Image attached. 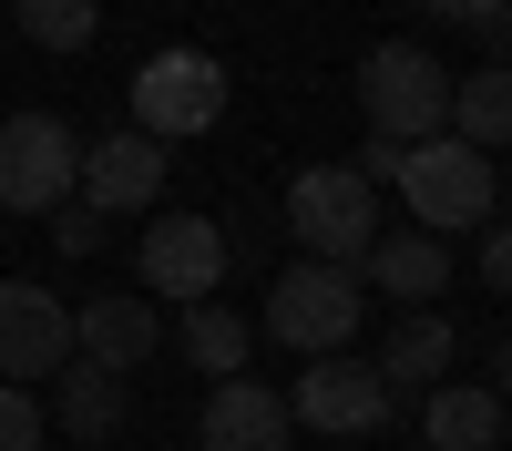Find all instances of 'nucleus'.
Listing matches in <instances>:
<instances>
[{
	"mask_svg": "<svg viewBox=\"0 0 512 451\" xmlns=\"http://www.w3.org/2000/svg\"><path fill=\"white\" fill-rule=\"evenodd\" d=\"M359 318H369V287L359 267H318V257H297L287 277H267V339L287 359H338L359 339Z\"/></svg>",
	"mask_w": 512,
	"mask_h": 451,
	"instance_id": "obj_1",
	"label": "nucleus"
},
{
	"mask_svg": "<svg viewBox=\"0 0 512 451\" xmlns=\"http://www.w3.org/2000/svg\"><path fill=\"white\" fill-rule=\"evenodd\" d=\"M390 195H410L420 236H461V226H492L502 175H492V154H472V144L431 134V144H400V164H390Z\"/></svg>",
	"mask_w": 512,
	"mask_h": 451,
	"instance_id": "obj_2",
	"label": "nucleus"
},
{
	"mask_svg": "<svg viewBox=\"0 0 512 451\" xmlns=\"http://www.w3.org/2000/svg\"><path fill=\"white\" fill-rule=\"evenodd\" d=\"M359 113H369L379 144H431L451 123V72L420 52V41H379L359 62Z\"/></svg>",
	"mask_w": 512,
	"mask_h": 451,
	"instance_id": "obj_3",
	"label": "nucleus"
},
{
	"mask_svg": "<svg viewBox=\"0 0 512 451\" xmlns=\"http://www.w3.org/2000/svg\"><path fill=\"white\" fill-rule=\"evenodd\" d=\"M287 226H297V246H308L318 267H359L379 246V185L359 164H308V175L287 185Z\"/></svg>",
	"mask_w": 512,
	"mask_h": 451,
	"instance_id": "obj_4",
	"label": "nucleus"
},
{
	"mask_svg": "<svg viewBox=\"0 0 512 451\" xmlns=\"http://www.w3.org/2000/svg\"><path fill=\"white\" fill-rule=\"evenodd\" d=\"M226 123V62L216 52H154L144 72H134V134H154V144H185V134H216Z\"/></svg>",
	"mask_w": 512,
	"mask_h": 451,
	"instance_id": "obj_5",
	"label": "nucleus"
},
{
	"mask_svg": "<svg viewBox=\"0 0 512 451\" xmlns=\"http://www.w3.org/2000/svg\"><path fill=\"white\" fill-rule=\"evenodd\" d=\"M72 175H82V144L62 113H0V205L11 216L72 205Z\"/></svg>",
	"mask_w": 512,
	"mask_h": 451,
	"instance_id": "obj_6",
	"label": "nucleus"
},
{
	"mask_svg": "<svg viewBox=\"0 0 512 451\" xmlns=\"http://www.w3.org/2000/svg\"><path fill=\"white\" fill-rule=\"evenodd\" d=\"M134 277L144 298H175V308H205L226 287V226L205 216H144V246H134Z\"/></svg>",
	"mask_w": 512,
	"mask_h": 451,
	"instance_id": "obj_7",
	"label": "nucleus"
},
{
	"mask_svg": "<svg viewBox=\"0 0 512 451\" xmlns=\"http://www.w3.org/2000/svg\"><path fill=\"white\" fill-rule=\"evenodd\" d=\"M62 369H72V308H62V287L0 277V380L31 390V380H62Z\"/></svg>",
	"mask_w": 512,
	"mask_h": 451,
	"instance_id": "obj_8",
	"label": "nucleus"
},
{
	"mask_svg": "<svg viewBox=\"0 0 512 451\" xmlns=\"http://www.w3.org/2000/svg\"><path fill=\"white\" fill-rule=\"evenodd\" d=\"M287 421H308L328 441H369V431H390V380L369 359H308L287 390Z\"/></svg>",
	"mask_w": 512,
	"mask_h": 451,
	"instance_id": "obj_9",
	"label": "nucleus"
},
{
	"mask_svg": "<svg viewBox=\"0 0 512 451\" xmlns=\"http://www.w3.org/2000/svg\"><path fill=\"white\" fill-rule=\"evenodd\" d=\"M72 195L93 205V216H144V195H164V144L154 134H103V144H82V175H72Z\"/></svg>",
	"mask_w": 512,
	"mask_h": 451,
	"instance_id": "obj_10",
	"label": "nucleus"
},
{
	"mask_svg": "<svg viewBox=\"0 0 512 451\" xmlns=\"http://www.w3.org/2000/svg\"><path fill=\"white\" fill-rule=\"evenodd\" d=\"M154 339H164V318H154V298H134V287H113V298L72 308V359L113 369V380H134V369L154 359Z\"/></svg>",
	"mask_w": 512,
	"mask_h": 451,
	"instance_id": "obj_11",
	"label": "nucleus"
},
{
	"mask_svg": "<svg viewBox=\"0 0 512 451\" xmlns=\"http://www.w3.org/2000/svg\"><path fill=\"white\" fill-rule=\"evenodd\" d=\"M287 431H297V421H287V390L246 380V369L205 390V421H195L205 451H287Z\"/></svg>",
	"mask_w": 512,
	"mask_h": 451,
	"instance_id": "obj_12",
	"label": "nucleus"
},
{
	"mask_svg": "<svg viewBox=\"0 0 512 451\" xmlns=\"http://www.w3.org/2000/svg\"><path fill=\"white\" fill-rule=\"evenodd\" d=\"M502 421H512V410L492 400V380L420 390V441H431V451H502Z\"/></svg>",
	"mask_w": 512,
	"mask_h": 451,
	"instance_id": "obj_13",
	"label": "nucleus"
},
{
	"mask_svg": "<svg viewBox=\"0 0 512 451\" xmlns=\"http://www.w3.org/2000/svg\"><path fill=\"white\" fill-rule=\"evenodd\" d=\"M359 287H390L400 308H441V287H451V246L441 236H379L369 257H359Z\"/></svg>",
	"mask_w": 512,
	"mask_h": 451,
	"instance_id": "obj_14",
	"label": "nucleus"
},
{
	"mask_svg": "<svg viewBox=\"0 0 512 451\" xmlns=\"http://www.w3.org/2000/svg\"><path fill=\"white\" fill-rule=\"evenodd\" d=\"M441 134L472 144V154H512V62H482L472 82H451V123Z\"/></svg>",
	"mask_w": 512,
	"mask_h": 451,
	"instance_id": "obj_15",
	"label": "nucleus"
},
{
	"mask_svg": "<svg viewBox=\"0 0 512 451\" xmlns=\"http://www.w3.org/2000/svg\"><path fill=\"white\" fill-rule=\"evenodd\" d=\"M369 369L390 380V400H400V390H441V369H451V318H441V308H410Z\"/></svg>",
	"mask_w": 512,
	"mask_h": 451,
	"instance_id": "obj_16",
	"label": "nucleus"
},
{
	"mask_svg": "<svg viewBox=\"0 0 512 451\" xmlns=\"http://www.w3.org/2000/svg\"><path fill=\"white\" fill-rule=\"evenodd\" d=\"M123 431V380L93 359H72L62 369V441H113Z\"/></svg>",
	"mask_w": 512,
	"mask_h": 451,
	"instance_id": "obj_17",
	"label": "nucleus"
},
{
	"mask_svg": "<svg viewBox=\"0 0 512 451\" xmlns=\"http://www.w3.org/2000/svg\"><path fill=\"white\" fill-rule=\"evenodd\" d=\"M21 41H41V52H93L103 41V0H11Z\"/></svg>",
	"mask_w": 512,
	"mask_h": 451,
	"instance_id": "obj_18",
	"label": "nucleus"
},
{
	"mask_svg": "<svg viewBox=\"0 0 512 451\" xmlns=\"http://www.w3.org/2000/svg\"><path fill=\"white\" fill-rule=\"evenodd\" d=\"M185 359L205 369V380H236V369H246V318H236L226 298L185 308Z\"/></svg>",
	"mask_w": 512,
	"mask_h": 451,
	"instance_id": "obj_19",
	"label": "nucleus"
},
{
	"mask_svg": "<svg viewBox=\"0 0 512 451\" xmlns=\"http://www.w3.org/2000/svg\"><path fill=\"white\" fill-rule=\"evenodd\" d=\"M103 226H113V216H93L82 195H72V205H52V246H62V257H93V246H103Z\"/></svg>",
	"mask_w": 512,
	"mask_h": 451,
	"instance_id": "obj_20",
	"label": "nucleus"
},
{
	"mask_svg": "<svg viewBox=\"0 0 512 451\" xmlns=\"http://www.w3.org/2000/svg\"><path fill=\"white\" fill-rule=\"evenodd\" d=\"M0 451H41V400L0 380Z\"/></svg>",
	"mask_w": 512,
	"mask_h": 451,
	"instance_id": "obj_21",
	"label": "nucleus"
},
{
	"mask_svg": "<svg viewBox=\"0 0 512 451\" xmlns=\"http://www.w3.org/2000/svg\"><path fill=\"white\" fill-rule=\"evenodd\" d=\"M482 287H492V298H512V216L482 226Z\"/></svg>",
	"mask_w": 512,
	"mask_h": 451,
	"instance_id": "obj_22",
	"label": "nucleus"
},
{
	"mask_svg": "<svg viewBox=\"0 0 512 451\" xmlns=\"http://www.w3.org/2000/svg\"><path fill=\"white\" fill-rule=\"evenodd\" d=\"M420 11H431V21H461V31H492L502 0H420Z\"/></svg>",
	"mask_w": 512,
	"mask_h": 451,
	"instance_id": "obj_23",
	"label": "nucleus"
},
{
	"mask_svg": "<svg viewBox=\"0 0 512 451\" xmlns=\"http://www.w3.org/2000/svg\"><path fill=\"white\" fill-rule=\"evenodd\" d=\"M492 400H502V410H512V339H502V349H492Z\"/></svg>",
	"mask_w": 512,
	"mask_h": 451,
	"instance_id": "obj_24",
	"label": "nucleus"
},
{
	"mask_svg": "<svg viewBox=\"0 0 512 451\" xmlns=\"http://www.w3.org/2000/svg\"><path fill=\"white\" fill-rule=\"evenodd\" d=\"M492 31H502V41H512V0H502V21H492Z\"/></svg>",
	"mask_w": 512,
	"mask_h": 451,
	"instance_id": "obj_25",
	"label": "nucleus"
},
{
	"mask_svg": "<svg viewBox=\"0 0 512 451\" xmlns=\"http://www.w3.org/2000/svg\"><path fill=\"white\" fill-rule=\"evenodd\" d=\"M502 451H512V421H502Z\"/></svg>",
	"mask_w": 512,
	"mask_h": 451,
	"instance_id": "obj_26",
	"label": "nucleus"
}]
</instances>
